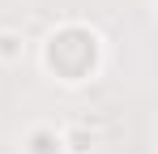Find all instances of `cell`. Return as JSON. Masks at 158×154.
<instances>
[{
  "label": "cell",
  "mask_w": 158,
  "mask_h": 154,
  "mask_svg": "<svg viewBox=\"0 0 158 154\" xmlns=\"http://www.w3.org/2000/svg\"><path fill=\"white\" fill-rule=\"evenodd\" d=\"M13 43H17V34H0V56H17Z\"/></svg>",
  "instance_id": "cell-1"
}]
</instances>
